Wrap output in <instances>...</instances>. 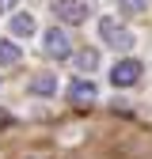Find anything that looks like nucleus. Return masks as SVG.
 <instances>
[{"label":"nucleus","instance_id":"obj_1","mask_svg":"<svg viewBox=\"0 0 152 159\" xmlns=\"http://www.w3.org/2000/svg\"><path fill=\"white\" fill-rule=\"evenodd\" d=\"M99 38L110 49H129L133 46V30H126L118 19H99Z\"/></svg>","mask_w":152,"mask_h":159},{"label":"nucleus","instance_id":"obj_2","mask_svg":"<svg viewBox=\"0 0 152 159\" xmlns=\"http://www.w3.org/2000/svg\"><path fill=\"white\" fill-rule=\"evenodd\" d=\"M42 49H46L50 57H57V61H65V57H72V38H69L61 27H50V30L42 34Z\"/></svg>","mask_w":152,"mask_h":159},{"label":"nucleus","instance_id":"obj_3","mask_svg":"<svg viewBox=\"0 0 152 159\" xmlns=\"http://www.w3.org/2000/svg\"><path fill=\"white\" fill-rule=\"evenodd\" d=\"M141 61H118V65H114L110 68V84L114 87H133V84H137V80H141Z\"/></svg>","mask_w":152,"mask_h":159},{"label":"nucleus","instance_id":"obj_4","mask_svg":"<svg viewBox=\"0 0 152 159\" xmlns=\"http://www.w3.org/2000/svg\"><path fill=\"white\" fill-rule=\"evenodd\" d=\"M53 15L65 19V23H84L91 11H88L84 0H53Z\"/></svg>","mask_w":152,"mask_h":159},{"label":"nucleus","instance_id":"obj_5","mask_svg":"<svg viewBox=\"0 0 152 159\" xmlns=\"http://www.w3.org/2000/svg\"><path fill=\"white\" fill-rule=\"evenodd\" d=\"M95 95H99V91H95L91 80H72V84H69V102H72V106H80V110L95 102Z\"/></svg>","mask_w":152,"mask_h":159},{"label":"nucleus","instance_id":"obj_6","mask_svg":"<svg viewBox=\"0 0 152 159\" xmlns=\"http://www.w3.org/2000/svg\"><path fill=\"white\" fill-rule=\"evenodd\" d=\"M53 91H57V76L42 72V76H34V80H31V95H53Z\"/></svg>","mask_w":152,"mask_h":159},{"label":"nucleus","instance_id":"obj_7","mask_svg":"<svg viewBox=\"0 0 152 159\" xmlns=\"http://www.w3.org/2000/svg\"><path fill=\"white\" fill-rule=\"evenodd\" d=\"M12 34L15 38H31L34 34V19L31 15H12Z\"/></svg>","mask_w":152,"mask_h":159},{"label":"nucleus","instance_id":"obj_8","mask_svg":"<svg viewBox=\"0 0 152 159\" xmlns=\"http://www.w3.org/2000/svg\"><path fill=\"white\" fill-rule=\"evenodd\" d=\"M19 61V46H12L8 38H0V65H15Z\"/></svg>","mask_w":152,"mask_h":159},{"label":"nucleus","instance_id":"obj_9","mask_svg":"<svg viewBox=\"0 0 152 159\" xmlns=\"http://www.w3.org/2000/svg\"><path fill=\"white\" fill-rule=\"evenodd\" d=\"M76 65H80L84 72H91L95 65H99V53H95V49H84V53H76Z\"/></svg>","mask_w":152,"mask_h":159},{"label":"nucleus","instance_id":"obj_10","mask_svg":"<svg viewBox=\"0 0 152 159\" xmlns=\"http://www.w3.org/2000/svg\"><path fill=\"white\" fill-rule=\"evenodd\" d=\"M118 8H122V11H145L148 0H118Z\"/></svg>","mask_w":152,"mask_h":159},{"label":"nucleus","instance_id":"obj_11","mask_svg":"<svg viewBox=\"0 0 152 159\" xmlns=\"http://www.w3.org/2000/svg\"><path fill=\"white\" fill-rule=\"evenodd\" d=\"M12 8H15V0H0V15H8Z\"/></svg>","mask_w":152,"mask_h":159}]
</instances>
